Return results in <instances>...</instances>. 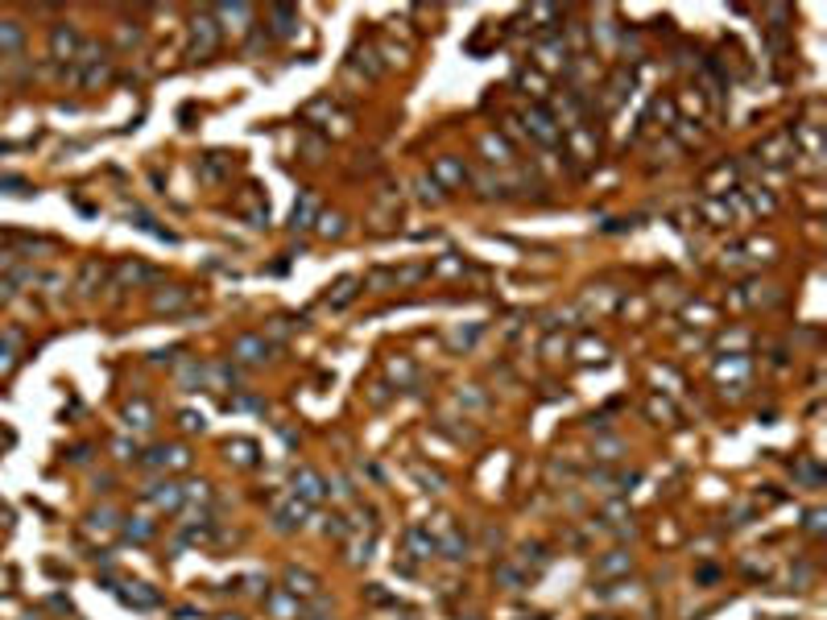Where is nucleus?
Listing matches in <instances>:
<instances>
[{
    "mask_svg": "<svg viewBox=\"0 0 827 620\" xmlns=\"http://www.w3.org/2000/svg\"><path fill=\"white\" fill-rule=\"evenodd\" d=\"M526 128L534 133L542 145H559V137H562V128L555 124V116L546 112V108H530V116H526Z\"/></svg>",
    "mask_w": 827,
    "mask_h": 620,
    "instance_id": "f257e3e1",
    "label": "nucleus"
},
{
    "mask_svg": "<svg viewBox=\"0 0 827 620\" xmlns=\"http://www.w3.org/2000/svg\"><path fill=\"white\" fill-rule=\"evenodd\" d=\"M50 50H54V58H74L79 54V33L71 25H54L50 29Z\"/></svg>",
    "mask_w": 827,
    "mask_h": 620,
    "instance_id": "f03ea898",
    "label": "nucleus"
},
{
    "mask_svg": "<svg viewBox=\"0 0 827 620\" xmlns=\"http://www.w3.org/2000/svg\"><path fill=\"white\" fill-rule=\"evenodd\" d=\"M435 178H438V182H447V187H463V182H467V170H463L460 157H438V162H435Z\"/></svg>",
    "mask_w": 827,
    "mask_h": 620,
    "instance_id": "7ed1b4c3",
    "label": "nucleus"
},
{
    "mask_svg": "<svg viewBox=\"0 0 827 620\" xmlns=\"http://www.w3.org/2000/svg\"><path fill=\"white\" fill-rule=\"evenodd\" d=\"M191 50H195L199 58L216 50V25H211V17H195V42H191Z\"/></svg>",
    "mask_w": 827,
    "mask_h": 620,
    "instance_id": "20e7f679",
    "label": "nucleus"
},
{
    "mask_svg": "<svg viewBox=\"0 0 827 620\" xmlns=\"http://www.w3.org/2000/svg\"><path fill=\"white\" fill-rule=\"evenodd\" d=\"M232 352H236L240 360H261V356L269 352V343H261L257 335H240V339L232 343Z\"/></svg>",
    "mask_w": 827,
    "mask_h": 620,
    "instance_id": "39448f33",
    "label": "nucleus"
},
{
    "mask_svg": "<svg viewBox=\"0 0 827 620\" xmlns=\"http://www.w3.org/2000/svg\"><path fill=\"white\" fill-rule=\"evenodd\" d=\"M315 211H318V199H315V191H302V199H298V207H294V228H306V223L315 219Z\"/></svg>",
    "mask_w": 827,
    "mask_h": 620,
    "instance_id": "423d86ee",
    "label": "nucleus"
},
{
    "mask_svg": "<svg viewBox=\"0 0 827 620\" xmlns=\"http://www.w3.org/2000/svg\"><path fill=\"white\" fill-rule=\"evenodd\" d=\"M0 50H21V25L0 21Z\"/></svg>",
    "mask_w": 827,
    "mask_h": 620,
    "instance_id": "0eeeda50",
    "label": "nucleus"
},
{
    "mask_svg": "<svg viewBox=\"0 0 827 620\" xmlns=\"http://www.w3.org/2000/svg\"><path fill=\"white\" fill-rule=\"evenodd\" d=\"M294 484H302L298 492H302L306 501H318V497H323V484H318V476H315V472H302V476L294 480Z\"/></svg>",
    "mask_w": 827,
    "mask_h": 620,
    "instance_id": "6e6552de",
    "label": "nucleus"
},
{
    "mask_svg": "<svg viewBox=\"0 0 827 620\" xmlns=\"http://www.w3.org/2000/svg\"><path fill=\"white\" fill-rule=\"evenodd\" d=\"M484 153H488V162H509V145L501 137H492V133L484 137Z\"/></svg>",
    "mask_w": 827,
    "mask_h": 620,
    "instance_id": "1a4fd4ad",
    "label": "nucleus"
},
{
    "mask_svg": "<svg viewBox=\"0 0 827 620\" xmlns=\"http://www.w3.org/2000/svg\"><path fill=\"white\" fill-rule=\"evenodd\" d=\"M318 232H323V236H340L343 219H340V215H323V219H318Z\"/></svg>",
    "mask_w": 827,
    "mask_h": 620,
    "instance_id": "9d476101",
    "label": "nucleus"
},
{
    "mask_svg": "<svg viewBox=\"0 0 827 620\" xmlns=\"http://www.w3.org/2000/svg\"><path fill=\"white\" fill-rule=\"evenodd\" d=\"M121 277L137 282V277H149V269H141V265H121Z\"/></svg>",
    "mask_w": 827,
    "mask_h": 620,
    "instance_id": "9b49d317",
    "label": "nucleus"
},
{
    "mask_svg": "<svg viewBox=\"0 0 827 620\" xmlns=\"http://www.w3.org/2000/svg\"><path fill=\"white\" fill-rule=\"evenodd\" d=\"M9 343H13V335H9ZM9 343H0V372H4V368H13V352H9Z\"/></svg>",
    "mask_w": 827,
    "mask_h": 620,
    "instance_id": "f8f14e48",
    "label": "nucleus"
},
{
    "mask_svg": "<svg viewBox=\"0 0 827 620\" xmlns=\"http://www.w3.org/2000/svg\"><path fill=\"white\" fill-rule=\"evenodd\" d=\"M182 302H187V298H182V294H162V298H157V306H182Z\"/></svg>",
    "mask_w": 827,
    "mask_h": 620,
    "instance_id": "ddd939ff",
    "label": "nucleus"
}]
</instances>
